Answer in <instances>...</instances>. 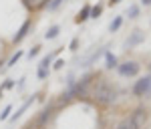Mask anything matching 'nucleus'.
Segmentation results:
<instances>
[{"label": "nucleus", "instance_id": "nucleus-1", "mask_svg": "<svg viewBox=\"0 0 151 129\" xmlns=\"http://www.w3.org/2000/svg\"><path fill=\"white\" fill-rule=\"evenodd\" d=\"M87 97H91V101H93L95 105L107 107V105H111V103H115L117 89L109 79H99V81H93V85L89 87Z\"/></svg>", "mask_w": 151, "mask_h": 129}, {"label": "nucleus", "instance_id": "nucleus-2", "mask_svg": "<svg viewBox=\"0 0 151 129\" xmlns=\"http://www.w3.org/2000/svg\"><path fill=\"white\" fill-rule=\"evenodd\" d=\"M131 93L135 95V97H139V99H149L151 97V75L139 77L135 81V85H133Z\"/></svg>", "mask_w": 151, "mask_h": 129}, {"label": "nucleus", "instance_id": "nucleus-3", "mask_svg": "<svg viewBox=\"0 0 151 129\" xmlns=\"http://www.w3.org/2000/svg\"><path fill=\"white\" fill-rule=\"evenodd\" d=\"M141 71V65L137 61H123L117 65V73L123 77V79H131V77H137Z\"/></svg>", "mask_w": 151, "mask_h": 129}, {"label": "nucleus", "instance_id": "nucleus-4", "mask_svg": "<svg viewBox=\"0 0 151 129\" xmlns=\"http://www.w3.org/2000/svg\"><path fill=\"white\" fill-rule=\"evenodd\" d=\"M55 111H57V103H50V105H47L40 113H38V117H36L35 125L36 129H45L48 125V121L52 119V115H55Z\"/></svg>", "mask_w": 151, "mask_h": 129}, {"label": "nucleus", "instance_id": "nucleus-5", "mask_svg": "<svg viewBox=\"0 0 151 129\" xmlns=\"http://www.w3.org/2000/svg\"><path fill=\"white\" fill-rule=\"evenodd\" d=\"M141 43H145V32H143L141 28H135V30H131V32H129V36L125 38L123 48H125V50H129V48L139 47Z\"/></svg>", "mask_w": 151, "mask_h": 129}, {"label": "nucleus", "instance_id": "nucleus-6", "mask_svg": "<svg viewBox=\"0 0 151 129\" xmlns=\"http://www.w3.org/2000/svg\"><path fill=\"white\" fill-rule=\"evenodd\" d=\"M131 121L135 123V127H137V129H145L147 121H149V109H145V107H137V109L131 113Z\"/></svg>", "mask_w": 151, "mask_h": 129}, {"label": "nucleus", "instance_id": "nucleus-7", "mask_svg": "<svg viewBox=\"0 0 151 129\" xmlns=\"http://www.w3.org/2000/svg\"><path fill=\"white\" fill-rule=\"evenodd\" d=\"M30 28H32V16H28V18H26V20L20 24V28L16 30V35L12 36V45H18V43H22L24 38L28 36Z\"/></svg>", "mask_w": 151, "mask_h": 129}, {"label": "nucleus", "instance_id": "nucleus-8", "mask_svg": "<svg viewBox=\"0 0 151 129\" xmlns=\"http://www.w3.org/2000/svg\"><path fill=\"white\" fill-rule=\"evenodd\" d=\"M105 53H107V47L95 48L89 57H85V59L81 61V67H91V65H93V63H97V61H99V57H101V55H105Z\"/></svg>", "mask_w": 151, "mask_h": 129}, {"label": "nucleus", "instance_id": "nucleus-9", "mask_svg": "<svg viewBox=\"0 0 151 129\" xmlns=\"http://www.w3.org/2000/svg\"><path fill=\"white\" fill-rule=\"evenodd\" d=\"M36 97H38V93L32 95V97H28V99L24 101L22 105H20V109H18L16 113H12V115H10V123H16V119H20V117H22V113H24V111H26V109H28V107H30V105H32V103L36 101Z\"/></svg>", "mask_w": 151, "mask_h": 129}, {"label": "nucleus", "instance_id": "nucleus-10", "mask_svg": "<svg viewBox=\"0 0 151 129\" xmlns=\"http://www.w3.org/2000/svg\"><path fill=\"white\" fill-rule=\"evenodd\" d=\"M91 18V4H83V8L79 10V14L75 16V22L77 24H85Z\"/></svg>", "mask_w": 151, "mask_h": 129}, {"label": "nucleus", "instance_id": "nucleus-11", "mask_svg": "<svg viewBox=\"0 0 151 129\" xmlns=\"http://www.w3.org/2000/svg\"><path fill=\"white\" fill-rule=\"evenodd\" d=\"M117 65H119V59H117L111 50H107V53H105V69L113 71V69H117Z\"/></svg>", "mask_w": 151, "mask_h": 129}, {"label": "nucleus", "instance_id": "nucleus-12", "mask_svg": "<svg viewBox=\"0 0 151 129\" xmlns=\"http://www.w3.org/2000/svg\"><path fill=\"white\" fill-rule=\"evenodd\" d=\"M22 55H24L22 50H20V48H16V53H14V55H12L8 61H6V67H4V69H12V67H14V65L20 61V57H22Z\"/></svg>", "mask_w": 151, "mask_h": 129}, {"label": "nucleus", "instance_id": "nucleus-13", "mask_svg": "<svg viewBox=\"0 0 151 129\" xmlns=\"http://www.w3.org/2000/svg\"><path fill=\"white\" fill-rule=\"evenodd\" d=\"M103 8H105V4L103 2H97V4H91V18H99L101 14H103Z\"/></svg>", "mask_w": 151, "mask_h": 129}, {"label": "nucleus", "instance_id": "nucleus-14", "mask_svg": "<svg viewBox=\"0 0 151 129\" xmlns=\"http://www.w3.org/2000/svg\"><path fill=\"white\" fill-rule=\"evenodd\" d=\"M58 35H60V26H58V24H52L47 32H45V38H47V40H52V38H57Z\"/></svg>", "mask_w": 151, "mask_h": 129}, {"label": "nucleus", "instance_id": "nucleus-15", "mask_svg": "<svg viewBox=\"0 0 151 129\" xmlns=\"http://www.w3.org/2000/svg\"><path fill=\"white\" fill-rule=\"evenodd\" d=\"M121 26H123V16H115L111 20V24H109V32H117Z\"/></svg>", "mask_w": 151, "mask_h": 129}, {"label": "nucleus", "instance_id": "nucleus-16", "mask_svg": "<svg viewBox=\"0 0 151 129\" xmlns=\"http://www.w3.org/2000/svg\"><path fill=\"white\" fill-rule=\"evenodd\" d=\"M139 12H141L139 4H129V8H127V16L131 18V20H135V18L139 16Z\"/></svg>", "mask_w": 151, "mask_h": 129}, {"label": "nucleus", "instance_id": "nucleus-17", "mask_svg": "<svg viewBox=\"0 0 151 129\" xmlns=\"http://www.w3.org/2000/svg\"><path fill=\"white\" fill-rule=\"evenodd\" d=\"M14 85H16L14 79H4L2 85H0V91H2V93H4V91H10V89H14Z\"/></svg>", "mask_w": 151, "mask_h": 129}, {"label": "nucleus", "instance_id": "nucleus-18", "mask_svg": "<svg viewBox=\"0 0 151 129\" xmlns=\"http://www.w3.org/2000/svg\"><path fill=\"white\" fill-rule=\"evenodd\" d=\"M117 129H137V127H135V123L131 121V117H127V119H123V121L119 123V127H117Z\"/></svg>", "mask_w": 151, "mask_h": 129}, {"label": "nucleus", "instance_id": "nucleus-19", "mask_svg": "<svg viewBox=\"0 0 151 129\" xmlns=\"http://www.w3.org/2000/svg\"><path fill=\"white\" fill-rule=\"evenodd\" d=\"M12 115V105H6L2 109V113H0V121H8Z\"/></svg>", "mask_w": 151, "mask_h": 129}, {"label": "nucleus", "instance_id": "nucleus-20", "mask_svg": "<svg viewBox=\"0 0 151 129\" xmlns=\"http://www.w3.org/2000/svg\"><path fill=\"white\" fill-rule=\"evenodd\" d=\"M63 2H65V0H48V4H47V10H48V12H55V10L58 8V6L63 4Z\"/></svg>", "mask_w": 151, "mask_h": 129}, {"label": "nucleus", "instance_id": "nucleus-21", "mask_svg": "<svg viewBox=\"0 0 151 129\" xmlns=\"http://www.w3.org/2000/svg\"><path fill=\"white\" fill-rule=\"evenodd\" d=\"M40 48H42V47H40V45H35V47H32V48H30V50H28V55H26V57H28V59L32 61V59H35V57H38V55H40Z\"/></svg>", "mask_w": 151, "mask_h": 129}, {"label": "nucleus", "instance_id": "nucleus-22", "mask_svg": "<svg viewBox=\"0 0 151 129\" xmlns=\"http://www.w3.org/2000/svg\"><path fill=\"white\" fill-rule=\"evenodd\" d=\"M48 75H50V69H36V77L40 79V81H45V79H48Z\"/></svg>", "mask_w": 151, "mask_h": 129}, {"label": "nucleus", "instance_id": "nucleus-23", "mask_svg": "<svg viewBox=\"0 0 151 129\" xmlns=\"http://www.w3.org/2000/svg\"><path fill=\"white\" fill-rule=\"evenodd\" d=\"M79 45H81V40H79V36H75V38L70 40V50L77 53V50H79Z\"/></svg>", "mask_w": 151, "mask_h": 129}, {"label": "nucleus", "instance_id": "nucleus-24", "mask_svg": "<svg viewBox=\"0 0 151 129\" xmlns=\"http://www.w3.org/2000/svg\"><path fill=\"white\" fill-rule=\"evenodd\" d=\"M63 67H65V61H63V59H57V61H55V65H52V69H55V71H60Z\"/></svg>", "mask_w": 151, "mask_h": 129}, {"label": "nucleus", "instance_id": "nucleus-25", "mask_svg": "<svg viewBox=\"0 0 151 129\" xmlns=\"http://www.w3.org/2000/svg\"><path fill=\"white\" fill-rule=\"evenodd\" d=\"M119 2H121V0H109V6H117Z\"/></svg>", "mask_w": 151, "mask_h": 129}, {"label": "nucleus", "instance_id": "nucleus-26", "mask_svg": "<svg viewBox=\"0 0 151 129\" xmlns=\"http://www.w3.org/2000/svg\"><path fill=\"white\" fill-rule=\"evenodd\" d=\"M141 4L143 6H151V0H141Z\"/></svg>", "mask_w": 151, "mask_h": 129}, {"label": "nucleus", "instance_id": "nucleus-27", "mask_svg": "<svg viewBox=\"0 0 151 129\" xmlns=\"http://www.w3.org/2000/svg\"><path fill=\"white\" fill-rule=\"evenodd\" d=\"M2 65H6V61H4V59H0V71H2Z\"/></svg>", "mask_w": 151, "mask_h": 129}]
</instances>
